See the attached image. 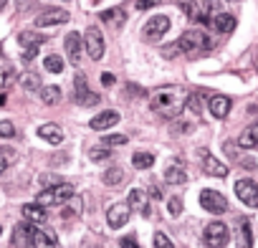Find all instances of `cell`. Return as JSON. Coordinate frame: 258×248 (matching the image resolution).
Wrapping results in <instances>:
<instances>
[{
    "mask_svg": "<svg viewBox=\"0 0 258 248\" xmlns=\"http://www.w3.org/2000/svg\"><path fill=\"white\" fill-rule=\"evenodd\" d=\"M187 99H190V94L185 89H180V86H165V89H160L152 96V109L157 114L167 116V119H175L187 106Z\"/></svg>",
    "mask_w": 258,
    "mask_h": 248,
    "instance_id": "6da1fadb",
    "label": "cell"
},
{
    "mask_svg": "<svg viewBox=\"0 0 258 248\" xmlns=\"http://www.w3.org/2000/svg\"><path fill=\"white\" fill-rule=\"evenodd\" d=\"M71 198H74V188H71L69 182H63V185H56V188H51V190H41L38 198H36V203H38L41 208H46V205H63V203L71 200Z\"/></svg>",
    "mask_w": 258,
    "mask_h": 248,
    "instance_id": "7a4b0ae2",
    "label": "cell"
},
{
    "mask_svg": "<svg viewBox=\"0 0 258 248\" xmlns=\"http://www.w3.org/2000/svg\"><path fill=\"white\" fill-rule=\"evenodd\" d=\"M230 233H228V225L220 223V220H213L210 225H205V233H203V240L208 248H225Z\"/></svg>",
    "mask_w": 258,
    "mask_h": 248,
    "instance_id": "3957f363",
    "label": "cell"
},
{
    "mask_svg": "<svg viewBox=\"0 0 258 248\" xmlns=\"http://www.w3.org/2000/svg\"><path fill=\"white\" fill-rule=\"evenodd\" d=\"M210 41H208V36L203 33V31H185L182 36H180V41H177V46H180V51L182 53H198V51H203L205 46H208Z\"/></svg>",
    "mask_w": 258,
    "mask_h": 248,
    "instance_id": "277c9868",
    "label": "cell"
},
{
    "mask_svg": "<svg viewBox=\"0 0 258 248\" xmlns=\"http://www.w3.org/2000/svg\"><path fill=\"white\" fill-rule=\"evenodd\" d=\"M200 205H203L208 213H213V215H220V213L228 210L225 195H220L218 190H210V188H205V190L200 193Z\"/></svg>",
    "mask_w": 258,
    "mask_h": 248,
    "instance_id": "5b68a950",
    "label": "cell"
},
{
    "mask_svg": "<svg viewBox=\"0 0 258 248\" xmlns=\"http://www.w3.org/2000/svg\"><path fill=\"white\" fill-rule=\"evenodd\" d=\"M235 195H238V200L245 203L248 208H258V185H255L253 180H248V177L238 180V182H235Z\"/></svg>",
    "mask_w": 258,
    "mask_h": 248,
    "instance_id": "8992f818",
    "label": "cell"
},
{
    "mask_svg": "<svg viewBox=\"0 0 258 248\" xmlns=\"http://www.w3.org/2000/svg\"><path fill=\"white\" fill-rule=\"evenodd\" d=\"M167 31H170V18H165V16H155V18H150L145 23V38L147 41H157Z\"/></svg>",
    "mask_w": 258,
    "mask_h": 248,
    "instance_id": "52a82bcc",
    "label": "cell"
},
{
    "mask_svg": "<svg viewBox=\"0 0 258 248\" xmlns=\"http://www.w3.org/2000/svg\"><path fill=\"white\" fill-rule=\"evenodd\" d=\"M84 43H86V53H89L94 61H99V58L104 56V38H101L99 28H89V31L84 33Z\"/></svg>",
    "mask_w": 258,
    "mask_h": 248,
    "instance_id": "ba28073f",
    "label": "cell"
},
{
    "mask_svg": "<svg viewBox=\"0 0 258 248\" xmlns=\"http://www.w3.org/2000/svg\"><path fill=\"white\" fill-rule=\"evenodd\" d=\"M76 104H79V106H96V104H99V94L89 91L86 79H84L81 74L76 76Z\"/></svg>",
    "mask_w": 258,
    "mask_h": 248,
    "instance_id": "9c48e42d",
    "label": "cell"
},
{
    "mask_svg": "<svg viewBox=\"0 0 258 248\" xmlns=\"http://www.w3.org/2000/svg\"><path fill=\"white\" fill-rule=\"evenodd\" d=\"M129 220V205L126 203H116L106 210V223L109 228H124Z\"/></svg>",
    "mask_w": 258,
    "mask_h": 248,
    "instance_id": "30bf717a",
    "label": "cell"
},
{
    "mask_svg": "<svg viewBox=\"0 0 258 248\" xmlns=\"http://www.w3.org/2000/svg\"><path fill=\"white\" fill-rule=\"evenodd\" d=\"M69 21V11H63V8H51V11H46V13H41L38 18H36V26L38 28H48V26H56V23H66Z\"/></svg>",
    "mask_w": 258,
    "mask_h": 248,
    "instance_id": "8fae6325",
    "label": "cell"
},
{
    "mask_svg": "<svg viewBox=\"0 0 258 248\" xmlns=\"http://www.w3.org/2000/svg\"><path fill=\"white\" fill-rule=\"evenodd\" d=\"M116 121H119V114H116V111H111V109H106V111L96 114V116L89 121V127H91V130H96V132H104V130H111Z\"/></svg>",
    "mask_w": 258,
    "mask_h": 248,
    "instance_id": "7c38bea8",
    "label": "cell"
},
{
    "mask_svg": "<svg viewBox=\"0 0 258 248\" xmlns=\"http://www.w3.org/2000/svg\"><path fill=\"white\" fill-rule=\"evenodd\" d=\"M81 48H84V38L79 33H69L66 36V53H69V61L74 66L81 64Z\"/></svg>",
    "mask_w": 258,
    "mask_h": 248,
    "instance_id": "4fadbf2b",
    "label": "cell"
},
{
    "mask_svg": "<svg viewBox=\"0 0 258 248\" xmlns=\"http://www.w3.org/2000/svg\"><path fill=\"white\" fill-rule=\"evenodd\" d=\"M230 106H233V101H230L228 96H223V94H215V96L210 99V104H208V109H210V114H213L215 119H225V116L230 114Z\"/></svg>",
    "mask_w": 258,
    "mask_h": 248,
    "instance_id": "5bb4252c",
    "label": "cell"
},
{
    "mask_svg": "<svg viewBox=\"0 0 258 248\" xmlns=\"http://www.w3.org/2000/svg\"><path fill=\"white\" fill-rule=\"evenodd\" d=\"M13 245L18 248H28L33 245V225L31 223H18L13 230Z\"/></svg>",
    "mask_w": 258,
    "mask_h": 248,
    "instance_id": "9a60e30c",
    "label": "cell"
},
{
    "mask_svg": "<svg viewBox=\"0 0 258 248\" xmlns=\"http://www.w3.org/2000/svg\"><path fill=\"white\" fill-rule=\"evenodd\" d=\"M126 205H129V210H140L142 215L150 213V198H147V190H142V188L132 190V193H129Z\"/></svg>",
    "mask_w": 258,
    "mask_h": 248,
    "instance_id": "2e32d148",
    "label": "cell"
},
{
    "mask_svg": "<svg viewBox=\"0 0 258 248\" xmlns=\"http://www.w3.org/2000/svg\"><path fill=\"white\" fill-rule=\"evenodd\" d=\"M33 248H58V238L53 230L33 228Z\"/></svg>",
    "mask_w": 258,
    "mask_h": 248,
    "instance_id": "e0dca14e",
    "label": "cell"
},
{
    "mask_svg": "<svg viewBox=\"0 0 258 248\" xmlns=\"http://www.w3.org/2000/svg\"><path fill=\"white\" fill-rule=\"evenodd\" d=\"M38 135H41V140H46V142H51V145H61V142H63V132H61L58 124H53V121L41 124Z\"/></svg>",
    "mask_w": 258,
    "mask_h": 248,
    "instance_id": "ac0fdd59",
    "label": "cell"
},
{
    "mask_svg": "<svg viewBox=\"0 0 258 248\" xmlns=\"http://www.w3.org/2000/svg\"><path fill=\"white\" fill-rule=\"evenodd\" d=\"M203 167H205V172L213 175V177H225V175H228V167H225L220 160H215L210 152H203Z\"/></svg>",
    "mask_w": 258,
    "mask_h": 248,
    "instance_id": "d6986e66",
    "label": "cell"
},
{
    "mask_svg": "<svg viewBox=\"0 0 258 248\" xmlns=\"http://www.w3.org/2000/svg\"><path fill=\"white\" fill-rule=\"evenodd\" d=\"M109 28H124V23H126V16H124V11L121 8H111V11H104L101 16H99Z\"/></svg>",
    "mask_w": 258,
    "mask_h": 248,
    "instance_id": "ffe728a7",
    "label": "cell"
},
{
    "mask_svg": "<svg viewBox=\"0 0 258 248\" xmlns=\"http://www.w3.org/2000/svg\"><path fill=\"white\" fill-rule=\"evenodd\" d=\"M23 218L28 223H46V208H41L38 203H28L23 205Z\"/></svg>",
    "mask_w": 258,
    "mask_h": 248,
    "instance_id": "44dd1931",
    "label": "cell"
},
{
    "mask_svg": "<svg viewBox=\"0 0 258 248\" xmlns=\"http://www.w3.org/2000/svg\"><path fill=\"white\" fill-rule=\"evenodd\" d=\"M210 23H213V28L220 31V33H230V31L235 28V18L228 16V13H218V16H213Z\"/></svg>",
    "mask_w": 258,
    "mask_h": 248,
    "instance_id": "7402d4cb",
    "label": "cell"
},
{
    "mask_svg": "<svg viewBox=\"0 0 258 248\" xmlns=\"http://www.w3.org/2000/svg\"><path fill=\"white\" fill-rule=\"evenodd\" d=\"M238 145L245 150H253L258 145V124H250L248 130H243V135L238 137Z\"/></svg>",
    "mask_w": 258,
    "mask_h": 248,
    "instance_id": "603a6c76",
    "label": "cell"
},
{
    "mask_svg": "<svg viewBox=\"0 0 258 248\" xmlns=\"http://www.w3.org/2000/svg\"><path fill=\"white\" fill-rule=\"evenodd\" d=\"M16 79V69L8 58H0V89L11 86V81Z\"/></svg>",
    "mask_w": 258,
    "mask_h": 248,
    "instance_id": "cb8c5ba5",
    "label": "cell"
},
{
    "mask_svg": "<svg viewBox=\"0 0 258 248\" xmlns=\"http://www.w3.org/2000/svg\"><path fill=\"white\" fill-rule=\"evenodd\" d=\"M187 180V172L180 167V165H170L167 170H165V182H170V185H182Z\"/></svg>",
    "mask_w": 258,
    "mask_h": 248,
    "instance_id": "d4e9b609",
    "label": "cell"
},
{
    "mask_svg": "<svg viewBox=\"0 0 258 248\" xmlns=\"http://www.w3.org/2000/svg\"><path fill=\"white\" fill-rule=\"evenodd\" d=\"M250 243H253L250 223L248 220H238V248H250Z\"/></svg>",
    "mask_w": 258,
    "mask_h": 248,
    "instance_id": "484cf974",
    "label": "cell"
},
{
    "mask_svg": "<svg viewBox=\"0 0 258 248\" xmlns=\"http://www.w3.org/2000/svg\"><path fill=\"white\" fill-rule=\"evenodd\" d=\"M132 165H135L137 170H147V167L155 165V155H152V152H135V155H132Z\"/></svg>",
    "mask_w": 258,
    "mask_h": 248,
    "instance_id": "4316f807",
    "label": "cell"
},
{
    "mask_svg": "<svg viewBox=\"0 0 258 248\" xmlns=\"http://www.w3.org/2000/svg\"><path fill=\"white\" fill-rule=\"evenodd\" d=\"M177 3H180V6H182V11H187V16H190V18H192V21H203V23H205V21H208V16H203V13H200V11H198V8H200V6H198V3H195V0H177Z\"/></svg>",
    "mask_w": 258,
    "mask_h": 248,
    "instance_id": "83f0119b",
    "label": "cell"
},
{
    "mask_svg": "<svg viewBox=\"0 0 258 248\" xmlns=\"http://www.w3.org/2000/svg\"><path fill=\"white\" fill-rule=\"evenodd\" d=\"M18 41H21V46L23 48H31V46H43V36L41 33H31V31H23L21 36H18Z\"/></svg>",
    "mask_w": 258,
    "mask_h": 248,
    "instance_id": "f1b7e54d",
    "label": "cell"
},
{
    "mask_svg": "<svg viewBox=\"0 0 258 248\" xmlns=\"http://www.w3.org/2000/svg\"><path fill=\"white\" fill-rule=\"evenodd\" d=\"M18 81H21V86H23V89H28V91L43 89V86H41V79H38V74H31V71H28V74H23Z\"/></svg>",
    "mask_w": 258,
    "mask_h": 248,
    "instance_id": "f546056e",
    "label": "cell"
},
{
    "mask_svg": "<svg viewBox=\"0 0 258 248\" xmlns=\"http://www.w3.org/2000/svg\"><path fill=\"white\" fill-rule=\"evenodd\" d=\"M41 99H43V104H56L58 99H61V89L58 86H43L41 89Z\"/></svg>",
    "mask_w": 258,
    "mask_h": 248,
    "instance_id": "4dcf8cb0",
    "label": "cell"
},
{
    "mask_svg": "<svg viewBox=\"0 0 258 248\" xmlns=\"http://www.w3.org/2000/svg\"><path fill=\"white\" fill-rule=\"evenodd\" d=\"M124 180V170L121 167H111L104 172V185H119Z\"/></svg>",
    "mask_w": 258,
    "mask_h": 248,
    "instance_id": "1f68e13d",
    "label": "cell"
},
{
    "mask_svg": "<svg viewBox=\"0 0 258 248\" xmlns=\"http://www.w3.org/2000/svg\"><path fill=\"white\" fill-rule=\"evenodd\" d=\"M43 69L51 71V74H61V71H63V58H61V56H48V58L43 61Z\"/></svg>",
    "mask_w": 258,
    "mask_h": 248,
    "instance_id": "d6a6232c",
    "label": "cell"
},
{
    "mask_svg": "<svg viewBox=\"0 0 258 248\" xmlns=\"http://www.w3.org/2000/svg\"><path fill=\"white\" fill-rule=\"evenodd\" d=\"M38 180H41L43 190H51V188H56V185H63V180H61L58 175H41Z\"/></svg>",
    "mask_w": 258,
    "mask_h": 248,
    "instance_id": "836d02e7",
    "label": "cell"
},
{
    "mask_svg": "<svg viewBox=\"0 0 258 248\" xmlns=\"http://www.w3.org/2000/svg\"><path fill=\"white\" fill-rule=\"evenodd\" d=\"M111 152L106 150V147H101V145H96V147H91V160L94 162H101V160H106Z\"/></svg>",
    "mask_w": 258,
    "mask_h": 248,
    "instance_id": "e575fe53",
    "label": "cell"
},
{
    "mask_svg": "<svg viewBox=\"0 0 258 248\" xmlns=\"http://www.w3.org/2000/svg\"><path fill=\"white\" fill-rule=\"evenodd\" d=\"M16 160V152H0V175L8 170V165Z\"/></svg>",
    "mask_w": 258,
    "mask_h": 248,
    "instance_id": "d590c367",
    "label": "cell"
},
{
    "mask_svg": "<svg viewBox=\"0 0 258 248\" xmlns=\"http://www.w3.org/2000/svg\"><path fill=\"white\" fill-rule=\"evenodd\" d=\"M104 145H106V147H114V145H126V135H109V137H104Z\"/></svg>",
    "mask_w": 258,
    "mask_h": 248,
    "instance_id": "8d00e7d4",
    "label": "cell"
},
{
    "mask_svg": "<svg viewBox=\"0 0 258 248\" xmlns=\"http://www.w3.org/2000/svg\"><path fill=\"white\" fill-rule=\"evenodd\" d=\"M155 248H175V245L165 233H155Z\"/></svg>",
    "mask_w": 258,
    "mask_h": 248,
    "instance_id": "74e56055",
    "label": "cell"
},
{
    "mask_svg": "<svg viewBox=\"0 0 258 248\" xmlns=\"http://www.w3.org/2000/svg\"><path fill=\"white\" fill-rule=\"evenodd\" d=\"M0 137H16L13 121H0Z\"/></svg>",
    "mask_w": 258,
    "mask_h": 248,
    "instance_id": "f35d334b",
    "label": "cell"
},
{
    "mask_svg": "<svg viewBox=\"0 0 258 248\" xmlns=\"http://www.w3.org/2000/svg\"><path fill=\"white\" fill-rule=\"evenodd\" d=\"M167 210H170L172 218H177V215L182 213V203H180V198H172V200L167 203Z\"/></svg>",
    "mask_w": 258,
    "mask_h": 248,
    "instance_id": "ab89813d",
    "label": "cell"
},
{
    "mask_svg": "<svg viewBox=\"0 0 258 248\" xmlns=\"http://www.w3.org/2000/svg\"><path fill=\"white\" fill-rule=\"evenodd\" d=\"M38 48L41 46H31V48H23V61H33L38 56Z\"/></svg>",
    "mask_w": 258,
    "mask_h": 248,
    "instance_id": "60d3db41",
    "label": "cell"
},
{
    "mask_svg": "<svg viewBox=\"0 0 258 248\" xmlns=\"http://www.w3.org/2000/svg\"><path fill=\"white\" fill-rule=\"evenodd\" d=\"M160 3H162V0H140L137 8H140V11H147V8H155V6H160Z\"/></svg>",
    "mask_w": 258,
    "mask_h": 248,
    "instance_id": "b9f144b4",
    "label": "cell"
},
{
    "mask_svg": "<svg viewBox=\"0 0 258 248\" xmlns=\"http://www.w3.org/2000/svg\"><path fill=\"white\" fill-rule=\"evenodd\" d=\"M177 53H180V46H177V43H170V46L165 48V56H167V58H172V56H177Z\"/></svg>",
    "mask_w": 258,
    "mask_h": 248,
    "instance_id": "7bdbcfd3",
    "label": "cell"
},
{
    "mask_svg": "<svg viewBox=\"0 0 258 248\" xmlns=\"http://www.w3.org/2000/svg\"><path fill=\"white\" fill-rule=\"evenodd\" d=\"M121 248H140V245H137L135 238H124V240H121Z\"/></svg>",
    "mask_w": 258,
    "mask_h": 248,
    "instance_id": "ee69618b",
    "label": "cell"
},
{
    "mask_svg": "<svg viewBox=\"0 0 258 248\" xmlns=\"http://www.w3.org/2000/svg\"><path fill=\"white\" fill-rule=\"evenodd\" d=\"M101 84L111 86V84H114V76H111V74H101Z\"/></svg>",
    "mask_w": 258,
    "mask_h": 248,
    "instance_id": "f6af8a7d",
    "label": "cell"
},
{
    "mask_svg": "<svg viewBox=\"0 0 258 248\" xmlns=\"http://www.w3.org/2000/svg\"><path fill=\"white\" fill-rule=\"evenodd\" d=\"M6 104V94H0V106H3Z\"/></svg>",
    "mask_w": 258,
    "mask_h": 248,
    "instance_id": "bcb514c9",
    "label": "cell"
},
{
    "mask_svg": "<svg viewBox=\"0 0 258 248\" xmlns=\"http://www.w3.org/2000/svg\"><path fill=\"white\" fill-rule=\"evenodd\" d=\"M6 3H8V0H0V8H6Z\"/></svg>",
    "mask_w": 258,
    "mask_h": 248,
    "instance_id": "7dc6e473",
    "label": "cell"
},
{
    "mask_svg": "<svg viewBox=\"0 0 258 248\" xmlns=\"http://www.w3.org/2000/svg\"><path fill=\"white\" fill-rule=\"evenodd\" d=\"M0 230H3V228H0Z\"/></svg>",
    "mask_w": 258,
    "mask_h": 248,
    "instance_id": "c3c4849f",
    "label": "cell"
}]
</instances>
